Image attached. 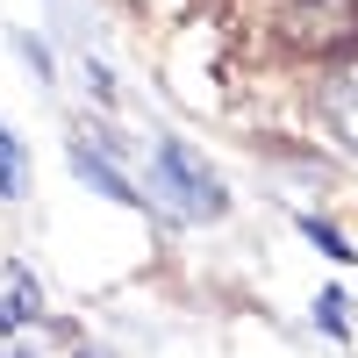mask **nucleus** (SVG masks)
<instances>
[{
    "label": "nucleus",
    "mask_w": 358,
    "mask_h": 358,
    "mask_svg": "<svg viewBox=\"0 0 358 358\" xmlns=\"http://www.w3.org/2000/svg\"><path fill=\"white\" fill-rule=\"evenodd\" d=\"M158 179L172 187V215H187V222H215V215H222L215 172H208L187 143H158Z\"/></svg>",
    "instance_id": "nucleus-1"
},
{
    "label": "nucleus",
    "mask_w": 358,
    "mask_h": 358,
    "mask_svg": "<svg viewBox=\"0 0 358 358\" xmlns=\"http://www.w3.org/2000/svg\"><path fill=\"white\" fill-rule=\"evenodd\" d=\"M287 36L301 50H337L358 36V0H287Z\"/></svg>",
    "instance_id": "nucleus-2"
},
{
    "label": "nucleus",
    "mask_w": 358,
    "mask_h": 358,
    "mask_svg": "<svg viewBox=\"0 0 358 358\" xmlns=\"http://www.w3.org/2000/svg\"><path fill=\"white\" fill-rule=\"evenodd\" d=\"M65 158H72V172H86V179H94V187H101L108 201H129V208H143V187H129V172H122V165H108V151H101V143L72 136V143H65Z\"/></svg>",
    "instance_id": "nucleus-3"
},
{
    "label": "nucleus",
    "mask_w": 358,
    "mask_h": 358,
    "mask_svg": "<svg viewBox=\"0 0 358 358\" xmlns=\"http://www.w3.org/2000/svg\"><path fill=\"white\" fill-rule=\"evenodd\" d=\"M315 108H322V122H330V129L351 143V151H358V65H337L330 79H322Z\"/></svg>",
    "instance_id": "nucleus-4"
},
{
    "label": "nucleus",
    "mask_w": 358,
    "mask_h": 358,
    "mask_svg": "<svg viewBox=\"0 0 358 358\" xmlns=\"http://www.w3.org/2000/svg\"><path fill=\"white\" fill-rule=\"evenodd\" d=\"M29 194V151L0 129V201H22Z\"/></svg>",
    "instance_id": "nucleus-5"
},
{
    "label": "nucleus",
    "mask_w": 358,
    "mask_h": 358,
    "mask_svg": "<svg viewBox=\"0 0 358 358\" xmlns=\"http://www.w3.org/2000/svg\"><path fill=\"white\" fill-rule=\"evenodd\" d=\"M301 229H308V244H322V251H330V258H351V244H344V236H337L330 222H315V215H308Z\"/></svg>",
    "instance_id": "nucleus-6"
},
{
    "label": "nucleus",
    "mask_w": 358,
    "mask_h": 358,
    "mask_svg": "<svg viewBox=\"0 0 358 358\" xmlns=\"http://www.w3.org/2000/svg\"><path fill=\"white\" fill-rule=\"evenodd\" d=\"M315 315H322V330H344V294H315Z\"/></svg>",
    "instance_id": "nucleus-7"
}]
</instances>
